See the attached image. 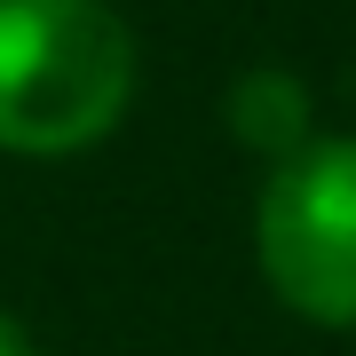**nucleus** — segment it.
I'll list each match as a JSON object with an SVG mask.
<instances>
[{
  "mask_svg": "<svg viewBox=\"0 0 356 356\" xmlns=\"http://www.w3.org/2000/svg\"><path fill=\"white\" fill-rule=\"evenodd\" d=\"M143 48L111 0H0V151L79 159L119 135Z\"/></svg>",
  "mask_w": 356,
  "mask_h": 356,
  "instance_id": "obj_1",
  "label": "nucleus"
},
{
  "mask_svg": "<svg viewBox=\"0 0 356 356\" xmlns=\"http://www.w3.org/2000/svg\"><path fill=\"white\" fill-rule=\"evenodd\" d=\"M254 269L301 325L356 332V135H317L261 175Z\"/></svg>",
  "mask_w": 356,
  "mask_h": 356,
  "instance_id": "obj_2",
  "label": "nucleus"
},
{
  "mask_svg": "<svg viewBox=\"0 0 356 356\" xmlns=\"http://www.w3.org/2000/svg\"><path fill=\"white\" fill-rule=\"evenodd\" d=\"M222 127L238 151H254L261 166L293 159L301 143H317V88L293 64H245L222 95Z\"/></svg>",
  "mask_w": 356,
  "mask_h": 356,
  "instance_id": "obj_3",
  "label": "nucleus"
},
{
  "mask_svg": "<svg viewBox=\"0 0 356 356\" xmlns=\"http://www.w3.org/2000/svg\"><path fill=\"white\" fill-rule=\"evenodd\" d=\"M0 356H32V341H24V325H16L8 309H0Z\"/></svg>",
  "mask_w": 356,
  "mask_h": 356,
  "instance_id": "obj_4",
  "label": "nucleus"
}]
</instances>
